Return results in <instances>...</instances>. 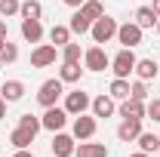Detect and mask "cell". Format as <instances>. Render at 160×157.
Returning a JSON list of instances; mask_svg holds the SVG:
<instances>
[{"label":"cell","mask_w":160,"mask_h":157,"mask_svg":"<svg viewBox=\"0 0 160 157\" xmlns=\"http://www.w3.org/2000/svg\"><path fill=\"white\" fill-rule=\"evenodd\" d=\"M62 93H65V83H62L59 77H49V80H43V83H40L37 102L43 105V108H52V105L62 99Z\"/></svg>","instance_id":"obj_1"},{"label":"cell","mask_w":160,"mask_h":157,"mask_svg":"<svg viewBox=\"0 0 160 157\" xmlns=\"http://www.w3.org/2000/svg\"><path fill=\"white\" fill-rule=\"evenodd\" d=\"M89 34H92V40L96 43H108L111 37H117V19H111V16H102V19L92 22V28H89Z\"/></svg>","instance_id":"obj_2"},{"label":"cell","mask_w":160,"mask_h":157,"mask_svg":"<svg viewBox=\"0 0 160 157\" xmlns=\"http://www.w3.org/2000/svg\"><path fill=\"white\" fill-rule=\"evenodd\" d=\"M136 62H139V59H136V53L123 46L117 56L111 59V71H114V77H129V74L136 71Z\"/></svg>","instance_id":"obj_3"},{"label":"cell","mask_w":160,"mask_h":157,"mask_svg":"<svg viewBox=\"0 0 160 157\" xmlns=\"http://www.w3.org/2000/svg\"><path fill=\"white\" fill-rule=\"evenodd\" d=\"M83 65H86V71H105V68H111V56L105 53V46L96 43L83 53Z\"/></svg>","instance_id":"obj_4"},{"label":"cell","mask_w":160,"mask_h":157,"mask_svg":"<svg viewBox=\"0 0 160 157\" xmlns=\"http://www.w3.org/2000/svg\"><path fill=\"white\" fill-rule=\"evenodd\" d=\"M68 111L65 108H59V105H52V108H46L43 111V117H40V123H43V129H49V133H59V129H65V123H68Z\"/></svg>","instance_id":"obj_5"},{"label":"cell","mask_w":160,"mask_h":157,"mask_svg":"<svg viewBox=\"0 0 160 157\" xmlns=\"http://www.w3.org/2000/svg\"><path fill=\"white\" fill-rule=\"evenodd\" d=\"M96 114H77L74 117V126H71V136L80 139V142H86V139H92L96 136Z\"/></svg>","instance_id":"obj_6"},{"label":"cell","mask_w":160,"mask_h":157,"mask_svg":"<svg viewBox=\"0 0 160 157\" xmlns=\"http://www.w3.org/2000/svg\"><path fill=\"white\" fill-rule=\"evenodd\" d=\"M56 59H59V46L56 43H40L31 53V68H49Z\"/></svg>","instance_id":"obj_7"},{"label":"cell","mask_w":160,"mask_h":157,"mask_svg":"<svg viewBox=\"0 0 160 157\" xmlns=\"http://www.w3.org/2000/svg\"><path fill=\"white\" fill-rule=\"evenodd\" d=\"M92 105V99L86 96L83 89H74V93H65V111L71 114V117H77V114H86V108Z\"/></svg>","instance_id":"obj_8"},{"label":"cell","mask_w":160,"mask_h":157,"mask_svg":"<svg viewBox=\"0 0 160 157\" xmlns=\"http://www.w3.org/2000/svg\"><path fill=\"white\" fill-rule=\"evenodd\" d=\"M117 43L126 46V49L139 46V43H142V28L136 25V22H123V25H117Z\"/></svg>","instance_id":"obj_9"},{"label":"cell","mask_w":160,"mask_h":157,"mask_svg":"<svg viewBox=\"0 0 160 157\" xmlns=\"http://www.w3.org/2000/svg\"><path fill=\"white\" fill-rule=\"evenodd\" d=\"M74 136H68V133H52V154L56 157H74Z\"/></svg>","instance_id":"obj_10"},{"label":"cell","mask_w":160,"mask_h":157,"mask_svg":"<svg viewBox=\"0 0 160 157\" xmlns=\"http://www.w3.org/2000/svg\"><path fill=\"white\" fill-rule=\"evenodd\" d=\"M89 108H92V114H96V117H111V114L117 111V102L108 96V93H102V96L92 99V105H89Z\"/></svg>","instance_id":"obj_11"},{"label":"cell","mask_w":160,"mask_h":157,"mask_svg":"<svg viewBox=\"0 0 160 157\" xmlns=\"http://www.w3.org/2000/svg\"><path fill=\"white\" fill-rule=\"evenodd\" d=\"M142 133V120H132V117H123V123L117 126V139L120 142H136Z\"/></svg>","instance_id":"obj_12"},{"label":"cell","mask_w":160,"mask_h":157,"mask_svg":"<svg viewBox=\"0 0 160 157\" xmlns=\"http://www.w3.org/2000/svg\"><path fill=\"white\" fill-rule=\"evenodd\" d=\"M22 37L28 43H40L43 40V25L40 19H22Z\"/></svg>","instance_id":"obj_13"},{"label":"cell","mask_w":160,"mask_h":157,"mask_svg":"<svg viewBox=\"0 0 160 157\" xmlns=\"http://www.w3.org/2000/svg\"><path fill=\"white\" fill-rule=\"evenodd\" d=\"M74 157H108V148L102 145V142H80L77 148H74Z\"/></svg>","instance_id":"obj_14"},{"label":"cell","mask_w":160,"mask_h":157,"mask_svg":"<svg viewBox=\"0 0 160 157\" xmlns=\"http://www.w3.org/2000/svg\"><path fill=\"white\" fill-rule=\"evenodd\" d=\"M117 111H120V117H132V120H142V117H145V102H139V99H123Z\"/></svg>","instance_id":"obj_15"},{"label":"cell","mask_w":160,"mask_h":157,"mask_svg":"<svg viewBox=\"0 0 160 157\" xmlns=\"http://www.w3.org/2000/svg\"><path fill=\"white\" fill-rule=\"evenodd\" d=\"M0 96L6 99V105H9V102H19V99L25 96V83H22V80H6V83L0 86Z\"/></svg>","instance_id":"obj_16"},{"label":"cell","mask_w":160,"mask_h":157,"mask_svg":"<svg viewBox=\"0 0 160 157\" xmlns=\"http://www.w3.org/2000/svg\"><path fill=\"white\" fill-rule=\"evenodd\" d=\"M80 77H83L80 62H62V71H59V80H62V83H77Z\"/></svg>","instance_id":"obj_17"},{"label":"cell","mask_w":160,"mask_h":157,"mask_svg":"<svg viewBox=\"0 0 160 157\" xmlns=\"http://www.w3.org/2000/svg\"><path fill=\"white\" fill-rule=\"evenodd\" d=\"M136 74H139V80L148 83V80H154L160 74V68H157V62H154V59H139V62H136Z\"/></svg>","instance_id":"obj_18"},{"label":"cell","mask_w":160,"mask_h":157,"mask_svg":"<svg viewBox=\"0 0 160 157\" xmlns=\"http://www.w3.org/2000/svg\"><path fill=\"white\" fill-rule=\"evenodd\" d=\"M157 13H154V6H139V9H136V25H139L142 31H145V28H154V25H157Z\"/></svg>","instance_id":"obj_19"},{"label":"cell","mask_w":160,"mask_h":157,"mask_svg":"<svg viewBox=\"0 0 160 157\" xmlns=\"http://www.w3.org/2000/svg\"><path fill=\"white\" fill-rule=\"evenodd\" d=\"M108 96L114 99V102L129 99V80H126V77H114V80H111V89H108Z\"/></svg>","instance_id":"obj_20"},{"label":"cell","mask_w":160,"mask_h":157,"mask_svg":"<svg viewBox=\"0 0 160 157\" xmlns=\"http://www.w3.org/2000/svg\"><path fill=\"white\" fill-rule=\"evenodd\" d=\"M139 151H145V154H157L160 151V136H154V133H139Z\"/></svg>","instance_id":"obj_21"},{"label":"cell","mask_w":160,"mask_h":157,"mask_svg":"<svg viewBox=\"0 0 160 157\" xmlns=\"http://www.w3.org/2000/svg\"><path fill=\"white\" fill-rule=\"evenodd\" d=\"M68 28H71V34H89V28H92V22L86 19L80 9H74V16L68 22Z\"/></svg>","instance_id":"obj_22"},{"label":"cell","mask_w":160,"mask_h":157,"mask_svg":"<svg viewBox=\"0 0 160 157\" xmlns=\"http://www.w3.org/2000/svg\"><path fill=\"white\" fill-rule=\"evenodd\" d=\"M19 16L22 19H40V16H43V3H40V0H22Z\"/></svg>","instance_id":"obj_23"},{"label":"cell","mask_w":160,"mask_h":157,"mask_svg":"<svg viewBox=\"0 0 160 157\" xmlns=\"http://www.w3.org/2000/svg\"><path fill=\"white\" fill-rule=\"evenodd\" d=\"M9 142H12V148H31V142H34V133H28V129L16 126V129L9 133Z\"/></svg>","instance_id":"obj_24"},{"label":"cell","mask_w":160,"mask_h":157,"mask_svg":"<svg viewBox=\"0 0 160 157\" xmlns=\"http://www.w3.org/2000/svg\"><path fill=\"white\" fill-rule=\"evenodd\" d=\"M80 13H83L89 22H96V19H102V16H105V6H102L99 0H86V3L80 6Z\"/></svg>","instance_id":"obj_25"},{"label":"cell","mask_w":160,"mask_h":157,"mask_svg":"<svg viewBox=\"0 0 160 157\" xmlns=\"http://www.w3.org/2000/svg\"><path fill=\"white\" fill-rule=\"evenodd\" d=\"M49 40H52L56 46H65V43L71 40V28H68V25H52V31H49Z\"/></svg>","instance_id":"obj_26"},{"label":"cell","mask_w":160,"mask_h":157,"mask_svg":"<svg viewBox=\"0 0 160 157\" xmlns=\"http://www.w3.org/2000/svg\"><path fill=\"white\" fill-rule=\"evenodd\" d=\"M80 56H83V49H80V43H65L62 46V62H80Z\"/></svg>","instance_id":"obj_27"},{"label":"cell","mask_w":160,"mask_h":157,"mask_svg":"<svg viewBox=\"0 0 160 157\" xmlns=\"http://www.w3.org/2000/svg\"><path fill=\"white\" fill-rule=\"evenodd\" d=\"M19 126H22V129H28V133H34V136L43 129L40 117H34V114H22V117H19Z\"/></svg>","instance_id":"obj_28"},{"label":"cell","mask_w":160,"mask_h":157,"mask_svg":"<svg viewBox=\"0 0 160 157\" xmlns=\"http://www.w3.org/2000/svg\"><path fill=\"white\" fill-rule=\"evenodd\" d=\"M129 99L148 102V86H145V80H136V83H129Z\"/></svg>","instance_id":"obj_29"},{"label":"cell","mask_w":160,"mask_h":157,"mask_svg":"<svg viewBox=\"0 0 160 157\" xmlns=\"http://www.w3.org/2000/svg\"><path fill=\"white\" fill-rule=\"evenodd\" d=\"M0 59H3V65H12V62L19 59V46H16V43H9V40H6V46H3V49H0Z\"/></svg>","instance_id":"obj_30"},{"label":"cell","mask_w":160,"mask_h":157,"mask_svg":"<svg viewBox=\"0 0 160 157\" xmlns=\"http://www.w3.org/2000/svg\"><path fill=\"white\" fill-rule=\"evenodd\" d=\"M145 117H151L154 123H160V99H151V102H145Z\"/></svg>","instance_id":"obj_31"},{"label":"cell","mask_w":160,"mask_h":157,"mask_svg":"<svg viewBox=\"0 0 160 157\" xmlns=\"http://www.w3.org/2000/svg\"><path fill=\"white\" fill-rule=\"evenodd\" d=\"M22 0H0V16H19Z\"/></svg>","instance_id":"obj_32"},{"label":"cell","mask_w":160,"mask_h":157,"mask_svg":"<svg viewBox=\"0 0 160 157\" xmlns=\"http://www.w3.org/2000/svg\"><path fill=\"white\" fill-rule=\"evenodd\" d=\"M62 3H65V6H71V9H80L86 0H62Z\"/></svg>","instance_id":"obj_33"},{"label":"cell","mask_w":160,"mask_h":157,"mask_svg":"<svg viewBox=\"0 0 160 157\" xmlns=\"http://www.w3.org/2000/svg\"><path fill=\"white\" fill-rule=\"evenodd\" d=\"M12 157H34V154H31L28 148H16V154H12Z\"/></svg>","instance_id":"obj_34"},{"label":"cell","mask_w":160,"mask_h":157,"mask_svg":"<svg viewBox=\"0 0 160 157\" xmlns=\"http://www.w3.org/2000/svg\"><path fill=\"white\" fill-rule=\"evenodd\" d=\"M3 117H6V99L0 96V120H3Z\"/></svg>","instance_id":"obj_35"},{"label":"cell","mask_w":160,"mask_h":157,"mask_svg":"<svg viewBox=\"0 0 160 157\" xmlns=\"http://www.w3.org/2000/svg\"><path fill=\"white\" fill-rule=\"evenodd\" d=\"M0 37H6V22H0Z\"/></svg>","instance_id":"obj_36"},{"label":"cell","mask_w":160,"mask_h":157,"mask_svg":"<svg viewBox=\"0 0 160 157\" xmlns=\"http://www.w3.org/2000/svg\"><path fill=\"white\" fill-rule=\"evenodd\" d=\"M129 157H151V154H145V151H136V154H129Z\"/></svg>","instance_id":"obj_37"},{"label":"cell","mask_w":160,"mask_h":157,"mask_svg":"<svg viewBox=\"0 0 160 157\" xmlns=\"http://www.w3.org/2000/svg\"><path fill=\"white\" fill-rule=\"evenodd\" d=\"M154 13H157V16H160V0H154Z\"/></svg>","instance_id":"obj_38"},{"label":"cell","mask_w":160,"mask_h":157,"mask_svg":"<svg viewBox=\"0 0 160 157\" xmlns=\"http://www.w3.org/2000/svg\"><path fill=\"white\" fill-rule=\"evenodd\" d=\"M3 46H6V37H0V49H3Z\"/></svg>","instance_id":"obj_39"},{"label":"cell","mask_w":160,"mask_h":157,"mask_svg":"<svg viewBox=\"0 0 160 157\" xmlns=\"http://www.w3.org/2000/svg\"><path fill=\"white\" fill-rule=\"evenodd\" d=\"M154 31H157V34H160V19H157V25H154Z\"/></svg>","instance_id":"obj_40"},{"label":"cell","mask_w":160,"mask_h":157,"mask_svg":"<svg viewBox=\"0 0 160 157\" xmlns=\"http://www.w3.org/2000/svg\"><path fill=\"white\" fill-rule=\"evenodd\" d=\"M0 68H3V59H0Z\"/></svg>","instance_id":"obj_41"},{"label":"cell","mask_w":160,"mask_h":157,"mask_svg":"<svg viewBox=\"0 0 160 157\" xmlns=\"http://www.w3.org/2000/svg\"><path fill=\"white\" fill-rule=\"evenodd\" d=\"M157 154H160V151H157Z\"/></svg>","instance_id":"obj_42"}]
</instances>
